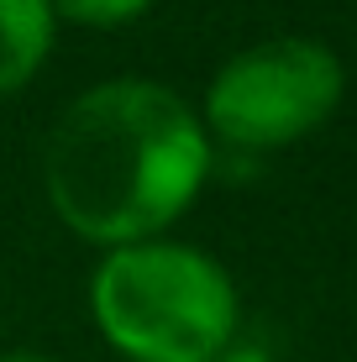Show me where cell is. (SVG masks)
I'll return each instance as SVG.
<instances>
[{
    "instance_id": "obj_4",
    "label": "cell",
    "mask_w": 357,
    "mask_h": 362,
    "mask_svg": "<svg viewBox=\"0 0 357 362\" xmlns=\"http://www.w3.org/2000/svg\"><path fill=\"white\" fill-rule=\"evenodd\" d=\"M53 6L47 0H0V95L21 90L53 47Z\"/></svg>"
},
{
    "instance_id": "obj_7",
    "label": "cell",
    "mask_w": 357,
    "mask_h": 362,
    "mask_svg": "<svg viewBox=\"0 0 357 362\" xmlns=\"http://www.w3.org/2000/svg\"><path fill=\"white\" fill-rule=\"evenodd\" d=\"M0 362H53V357H42V352H0Z\"/></svg>"
},
{
    "instance_id": "obj_1",
    "label": "cell",
    "mask_w": 357,
    "mask_h": 362,
    "mask_svg": "<svg viewBox=\"0 0 357 362\" xmlns=\"http://www.w3.org/2000/svg\"><path fill=\"white\" fill-rule=\"evenodd\" d=\"M205 173V121L158 79L90 84L42 147V184L58 221L100 247L153 242V231L194 205Z\"/></svg>"
},
{
    "instance_id": "obj_5",
    "label": "cell",
    "mask_w": 357,
    "mask_h": 362,
    "mask_svg": "<svg viewBox=\"0 0 357 362\" xmlns=\"http://www.w3.org/2000/svg\"><path fill=\"white\" fill-rule=\"evenodd\" d=\"M47 6H53V16H69L79 27H127L153 0H47Z\"/></svg>"
},
{
    "instance_id": "obj_3",
    "label": "cell",
    "mask_w": 357,
    "mask_h": 362,
    "mask_svg": "<svg viewBox=\"0 0 357 362\" xmlns=\"http://www.w3.org/2000/svg\"><path fill=\"white\" fill-rule=\"evenodd\" d=\"M341 58L315 37H268L216 69L205 121L226 147L268 153L315 132L341 100Z\"/></svg>"
},
{
    "instance_id": "obj_2",
    "label": "cell",
    "mask_w": 357,
    "mask_h": 362,
    "mask_svg": "<svg viewBox=\"0 0 357 362\" xmlns=\"http://www.w3.org/2000/svg\"><path fill=\"white\" fill-rule=\"evenodd\" d=\"M90 310L131 362H216L237 341V284L189 242L110 247L90 279Z\"/></svg>"
},
{
    "instance_id": "obj_6",
    "label": "cell",
    "mask_w": 357,
    "mask_h": 362,
    "mask_svg": "<svg viewBox=\"0 0 357 362\" xmlns=\"http://www.w3.org/2000/svg\"><path fill=\"white\" fill-rule=\"evenodd\" d=\"M216 362H274V357H268L263 346H252V341H231V346H226V352H221Z\"/></svg>"
}]
</instances>
